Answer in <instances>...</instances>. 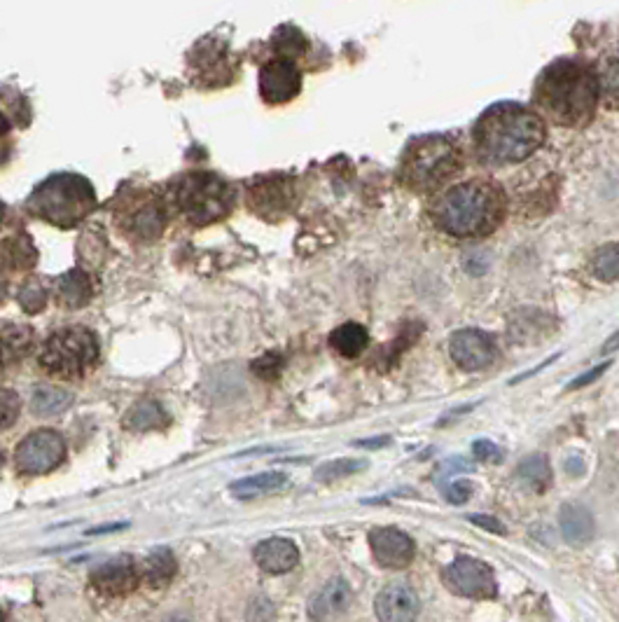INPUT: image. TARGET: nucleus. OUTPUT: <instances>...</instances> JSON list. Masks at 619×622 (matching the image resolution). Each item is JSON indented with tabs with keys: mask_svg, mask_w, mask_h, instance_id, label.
<instances>
[{
	"mask_svg": "<svg viewBox=\"0 0 619 622\" xmlns=\"http://www.w3.org/2000/svg\"><path fill=\"white\" fill-rule=\"evenodd\" d=\"M31 204L40 218L71 227L80 223L94 206V190L78 176H57L36 190Z\"/></svg>",
	"mask_w": 619,
	"mask_h": 622,
	"instance_id": "39448f33",
	"label": "nucleus"
},
{
	"mask_svg": "<svg viewBox=\"0 0 619 622\" xmlns=\"http://www.w3.org/2000/svg\"><path fill=\"white\" fill-rule=\"evenodd\" d=\"M517 480L524 487L542 494L549 487V482H552V468H549V461L545 459V456H540V454L528 456V459H524V461L519 463Z\"/></svg>",
	"mask_w": 619,
	"mask_h": 622,
	"instance_id": "b1692460",
	"label": "nucleus"
},
{
	"mask_svg": "<svg viewBox=\"0 0 619 622\" xmlns=\"http://www.w3.org/2000/svg\"><path fill=\"white\" fill-rule=\"evenodd\" d=\"M66 456V442L57 431L52 428H38L26 435L15 449V468L22 475H47L54 468H59V463Z\"/></svg>",
	"mask_w": 619,
	"mask_h": 622,
	"instance_id": "6e6552de",
	"label": "nucleus"
},
{
	"mask_svg": "<svg viewBox=\"0 0 619 622\" xmlns=\"http://www.w3.org/2000/svg\"><path fill=\"white\" fill-rule=\"evenodd\" d=\"M330 344L337 354H342L344 358H356L363 354L370 344V335L367 330L360 326V323H344L339 326L335 333L330 335Z\"/></svg>",
	"mask_w": 619,
	"mask_h": 622,
	"instance_id": "4be33fe9",
	"label": "nucleus"
},
{
	"mask_svg": "<svg viewBox=\"0 0 619 622\" xmlns=\"http://www.w3.org/2000/svg\"><path fill=\"white\" fill-rule=\"evenodd\" d=\"M19 410H22V403H19L17 393L10 389H0V431L15 424Z\"/></svg>",
	"mask_w": 619,
	"mask_h": 622,
	"instance_id": "7c9ffc66",
	"label": "nucleus"
},
{
	"mask_svg": "<svg viewBox=\"0 0 619 622\" xmlns=\"http://www.w3.org/2000/svg\"><path fill=\"white\" fill-rule=\"evenodd\" d=\"M370 548L379 566L384 569H405L412 564L416 545L405 531L381 527L370 531Z\"/></svg>",
	"mask_w": 619,
	"mask_h": 622,
	"instance_id": "ddd939ff",
	"label": "nucleus"
},
{
	"mask_svg": "<svg viewBox=\"0 0 619 622\" xmlns=\"http://www.w3.org/2000/svg\"><path fill=\"white\" fill-rule=\"evenodd\" d=\"M477 152L486 164H514L533 155L545 141L538 115L519 106H498L477 124Z\"/></svg>",
	"mask_w": 619,
	"mask_h": 622,
	"instance_id": "f257e3e1",
	"label": "nucleus"
},
{
	"mask_svg": "<svg viewBox=\"0 0 619 622\" xmlns=\"http://www.w3.org/2000/svg\"><path fill=\"white\" fill-rule=\"evenodd\" d=\"M73 403V396L57 386H38L33 391L31 410L40 414V417H52V414H61L68 405Z\"/></svg>",
	"mask_w": 619,
	"mask_h": 622,
	"instance_id": "393cba45",
	"label": "nucleus"
},
{
	"mask_svg": "<svg viewBox=\"0 0 619 622\" xmlns=\"http://www.w3.org/2000/svg\"><path fill=\"white\" fill-rule=\"evenodd\" d=\"M99 340L92 330L80 326L61 328L47 337L40 349V368L59 379H80L99 361Z\"/></svg>",
	"mask_w": 619,
	"mask_h": 622,
	"instance_id": "7ed1b4c3",
	"label": "nucleus"
},
{
	"mask_svg": "<svg viewBox=\"0 0 619 622\" xmlns=\"http://www.w3.org/2000/svg\"><path fill=\"white\" fill-rule=\"evenodd\" d=\"M449 351L454 363L465 372L486 370L496 358V347H493L491 337L479 333V330H458V333L451 335Z\"/></svg>",
	"mask_w": 619,
	"mask_h": 622,
	"instance_id": "9d476101",
	"label": "nucleus"
},
{
	"mask_svg": "<svg viewBox=\"0 0 619 622\" xmlns=\"http://www.w3.org/2000/svg\"><path fill=\"white\" fill-rule=\"evenodd\" d=\"M176 569H178V564H176V557L171 555V550L157 548L143 559L141 566H138V576H141L143 583H148L150 587L159 590V587L171 583L173 576H176Z\"/></svg>",
	"mask_w": 619,
	"mask_h": 622,
	"instance_id": "412c9836",
	"label": "nucleus"
},
{
	"mask_svg": "<svg viewBox=\"0 0 619 622\" xmlns=\"http://www.w3.org/2000/svg\"><path fill=\"white\" fill-rule=\"evenodd\" d=\"M17 300L22 304L26 314H38V311H43V307L47 304V290L40 286V281L31 279L24 283L22 290H19Z\"/></svg>",
	"mask_w": 619,
	"mask_h": 622,
	"instance_id": "c756f323",
	"label": "nucleus"
},
{
	"mask_svg": "<svg viewBox=\"0 0 619 622\" xmlns=\"http://www.w3.org/2000/svg\"><path fill=\"white\" fill-rule=\"evenodd\" d=\"M124 527H127V524L120 522V524H110V527H99V529L89 531V534H106V531H115V529H124Z\"/></svg>",
	"mask_w": 619,
	"mask_h": 622,
	"instance_id": "ea45409f",
	"label": "nucleus"
},
{
	"mask_svg": "<svg viewBox=\"0 0 619 622\" xmlns=\"http://www.w3.org/2000/svg\"><path fill=\"white\" fill-rule=\"evenodd\" d=\"M419 608V594L407 583H393L384 587L377 594V601H374L377 618L384 622H409L419 615Z\"/></svg>",
	"mask_w": 619,
	"mask_h": 622,
	"instance_id": "4468645a",
	"label": "nucleus"
},
{
	"mask_svg": "<svg viewBox=\"0 0 619 622\" xmlns=\"http://www.w3.org/2000/svg\"><path fill=\"white\" fill-rule=\"evenodd\" d=\"M470 494H472V485L468 480H458L454 482V485L447 487V501L454 503V506H461V503L468 501Z\"/></svg>",
	"mask_w": 619,
	"mask_h": 622,
	"instance_id": "72a5a7b5",
	"label": "nucleus"
},
{
	"mask_svg": "<svg viewBox=\"0 0 619 622\" xmlns=\"http://www.w3.org/2000/svg\"><path fill=\"white\" fill-rule=\"evenodd\" d=\"M253 372L257 377L262 379H276L278 375H281V358H278L276 354H267L262 358H257V361L253 363Z\"/></svg>",
	"mask_w": 619,
	"mask_h": 622,
	"instance_id": "2f4dec72",
	"label": "nucleus"
},
{
	"mask_svg": "<svg viewBox=\"0 0 619 622\" xmlns=\"http://www.w3.org/2000/svg\"><path fill=\"white\" fill-rule=\"evenodd\" d=\"M540 103L556 122H587V117L594 113L596 85L587 73H554L542 85Z\"/></svg>",
	"mask_w": 619,
	"mask_h": 622,
	"instance_id": "20e7f679",
	"label": "nucleus"
},
{
	"mask_svg": "<svg viewBox=\"0 0 619 622\" xmlns=\"http://www.w3.org/2000/svg\"><path fill=\"white\" fill-rule=\"evenodd\" d=\"M0 466H3V454H0Z\"/></svg>",
	"mask_w": 619,
	"mask_h": 622,
	"instance_id": "79ce46f5",
	"label": "nucleus"
},
{
	"mask_svg": "<svg viewBox=\"0 0 619 622\" xmlns=\"http://www.w3.org/2000/svg\"><path fill=\"white\" fill-rule=\"evenodd\" d=\"M120 223L131 237L141 241H152L162 234L166 213L157 199L152 197L131 199L129 206H124L120 211Z\"/></svg>",
	"mask_w": 619,
	"mask_h": 622,
	"instance_id": "9b49d317",
	"label": "nucleus"
},
{
	"mask_svg": "<svg viewBox=\"0 0 619 622\" xmlns=\"http://www.w3.org/2000/svg\"><path fill=\"white\" fill-rule=\"evenodd\" d=\"M285 482H288V478H285L283 473L271 471V473L250 475V478L236 480L232 482V487H229V492H232L234 496H239V499H255V496L276 492V489H281Z\"/></svg>",
	"mask_w": 619,
	"mask_h": 622,
	"instance_id": "5701e85b",
	"label": "nucleus"
},
{
	"mask_svg": "<svg viewBox=\"0 0 619 622\" xmlns=\"http://www.w3.org/2000/svg\"><path fill=\"white\" fill-rule=\"evenodd\" d=\"M470 522L479 524V527H484L486 531H493V534H505L503 522H498L496 517H489V515H475V517H470Z\"/></svg>",
	"mask_w": 619,
	"mask_h": 622,
	"instance_id": "c9c22d12",
	"label": "nucleus"
},
{
	"mask_svg": "<svg viewBox=\"0 0 619 622\" xmlns=\"http://www.w3.org/2000/svg\"><path fill=\"white\" fill-rule=\"evenodd\" d=\"M591 274L598 281H617L619 279V244H605L591 258Z\"/></svg>",
	"mask_w": 619,
	"mask_h": 622,
	"instance_id": "cd10ccee",
	"label": "nucleus"
},
{
	"mask_svg": "<svg viewBox=\"0 0 619 622\" xmlns=\"http://www.w3.org/2000/svg\"><path fill=\"white\" fill-rule=\"evenodd\" d=\"M365 468H367V461H363V459L328 461V463H323V466L316 471V480L332 482V480H339V478H349V475L365 471Z\"/></svg>",
	"mask_w": 619,
	"mask_h": 622,
	"instance_id": "c85d7f7f",
	"label": "nucleus"
},
{
	"mask_svg": "<svg viewBox=\"0 0 619 622\" xmlns=\"http://www.w3.org/2000/svg\"><path fill=\"white\" fill-rule=\"evenodd\" d=\"M299 89V75L288 64H271L262 71V94L271 103L292 99Z\"/></svg>",
	"mask_w": 619,
	"mask_h": 622,
	"instance_id": "6ab92c4d",
	"label": "nucleus"
},
{
	"mask_svg": "<svg viewBox=\"0 0 619 622\" xmlns=\"http://www.w3.org/2000/svg\"><path fill=\"white\" fill-rule=\"evenodd\" d=\"M36 347V333L29 326H10L0 328V368L17 365L24 361Z\"/></svg>",
	"mask_w": 619,
	"mask_h": 622,
	"instance_id": "f3484780",
	"label": "nucleus"
},
{
	"mask_svg": "<svg viewBox=\"0 0 619 622\" xmlns=\"http://www.w3.org/2000/svg\"><path fill=\"white\" fill-rule=\"evenodd\" d=\"M458 167L461 155L454 145L444 138H426L407 150L400 176L412 190H435L456 174Z\"/></svg>",
	"mask_w": 619,
	"mask_h": 622,
	"instance_id": "423d86ee",
	"label": "nucleus"
},
{
	"mask_svg": "<svg viewBox=\"0 0 619 622\" xmlns=\"http://www.w3.org/2000/svg\"><path fill=\"white\" fill-rule=\"evenodd\" d=\"M5 295H8V281H5L3 276H0V302L5 300Z\"/></svg>",
	"mask_w": 619,
	"mask_h": 622,
	"instance_id": "a19ab883",
	"label": "nucleus"
},
{
	"mask_svg": "<svg viewBox=\"0 0 619 622\" xmlns=\"http://www.w3.org/2000/svg\"><path fill=\"white\" fill-rule=\"evenodd\" d=\"M164 424L166 414L155 400H143V403L131 407V412L127 414V428H134V431H148V428H157Z\"/></svg>",
	"mask_w": 619,
	"mask_h": 622,
	"instance_id": "bb28decb",
	"label": "nucleus"
},
{
	"mask_svg": "<svg viewBox=\"0 0 619 622\" xmlns=\"http://www.w3.org/2000/svg\"><path fill=\"white\" fill-rule=\"evenodd\" d=\"M472 452H475L479 461H493V463H498L500 456H503V452H500L491 440H477L475 445H472Z\"/></svg>",
	"mask_w": 619,
	"mask_h": 622,
	"instance_id": "473e14b6",
	"label": "nucleus"
},
{
	"mask_svg": "<svg viewBox=\"0 0 619 622\" xmlns=\"http://www.w3.org/2000/svg\"><path fill=\"white\" fill-rule=\"evenodd\" d=\"M388 442H391V438L388 435H381L379 440H360L356 442V447H365V449H377V447H386Z\"/></svg>",
	"mask_w": 619,
	"mask_h": 622,
	"instance_id": "4c0bfd02",
	"label": "nucleus"
},
{
	"mask_svg": "<svg viewBox=\"0 0 619 622\" xmlns=\"http://www.w3.org/2000/svg\"><path fill=\"white\" fill-rule=\"evenodd\" d=\"M559 524H561V534L568 543L584 545L594 538V531H596L594 517H591L589 510L580 506V503H566V506L561 508Z\"/></svg>",
	"mask_w": 619,
	"mask_h": 622,
	"instance_id": "aec40b11",
	"label": "nucleus"
},
{
	"mask_svg": "<svg viewBox=\"0 0 619 622\" xmlns=\"http://www.w3.org/2000/svg\"><path fill=\"white\" fill-rule=\"evenodd\" d=\"M444 585L451 592L461 594L465 599H493L496 597V578L489 564L472 557H461L444 569Z\"/></svg>",
	"mask_w": 619,
	"mask_h": 622,
	"instance_id": "1a4fd4ad",
	"label": "nucleus"
},
{
	"mask_svg": "<svg viewBox=\"0 0 619 622\" xmlns=\"http://www.w3.org/2000/svg\"><path fill=\"white\" fill-rule=\"evenodd\" d=\"M351 587L344 578H332L330 583H325L321 590L314 594L309 604V615L314 620H328L335 615L344 613L351 606Z\"/></svg>",
	"mask_w": 619,
	"mask_h": 622,
	"instance_id": "2eb2a0df",
	"label": "nucleus"
},
{
	"mask_svg": "<svg viewBox=\"0 0 619 622\" xmlns=\"http://www.w3.org/2000/svg\"><path fill=\"white\" fill-rule=\"evenodd\" d=\"M0 618H3V615H0Z\"/></svg>",
	"mask_w": 619,
	"mask_h": 622,
	"instance_id": "37998d69",
	"label": "nucleus"
},
{
	"mask_svg": "<svg viewBox=\"0 0 619 622\" xmlns=\"http://www.w3.org/2000/svg\"><path fill=\"white\" fill-rule=\"evenodd\" d=\"M3 262L12 269H29L36 262V248L29 241V237L19 234L3 244Z\"/></svg>",
	"mask_w": 619,
	"mask_h": 622,
	"instance_id": "a878e982",
	"label": "nucleus"
},
{
	"mask_svg": "<svg viewBox=\"0 0 619 622\" xmlns=\"http://www.w3.org/2000/svg\"><path fill=\"white\" fill-rule=\"evenodd\" d=\"M619 349V330L617 333H612L608 340H605V344H603V354H612V351H617Z\"/></svg>",
	"mask_w": 619,
	"mask_h": 622,
	"instance_id": "58836bf2",
	"label": "nucleus"
},
{
	"mask_svg": "<svg viewBox=\"0 0 619 622\" xmlns=\"http://www.w3.org/2000/svg\"><path fill=\"white\" fill-rule=\"evenodd\" d=\"M503 218V197L491 183L454 185L433 204L435 225L454 237H482Z\"/></svg>",
	"mask_w": 619,
	"mask_h": 622,
	"instance_id": "f03ea898",
	"label": "nucleus"
},
{
	"mask_svg": "<svg viewBox=\"0 0 619 622\" xmlns=\"http://www.w3.org/2000/svg\"><path fill=\"white\" fill-rule=\"evenodd\" d=\"M610 365H612V363H601V365H596V368H591L589 372H584V375H580V377L573 379V382L568 384V391H577V389H582V386H587V384H591V382H596L598 377L605 375V372L610 370Z\"/></svg>",
	"mask_w": 619,
	"mask_h": 622,
	"instance_id": "f704fd0d",
	"label": "nucleus"
},
{
	"mask_svg": "<svg viewBox=\"0 0 619 622\" xmlns=\"http://www.w3.org/2000/svg\"><path fill=\"white\" fill-rule=\"evenodd\" d=\"M138 566L131 557L120 555L113 557L110 562H103L96 566L89 576V583L96 592L106 594V597H124L138 585Z\"/></svg>",
	"mask_w": 619,
	"mask_h": 622,
	"instance_id": "f8f14e48",
	"label": "nucleus"
},
{
	"mask_svg": "<svg viewBox=\"0 0 619 622\" xmlns=\"http://www.w3.org/2000/svg\"><path fill=\"white\" fill-rule=\"evenodd\" d=\"M255 562L267 573H288L299 562V550L288 538H267L255 548Z\"/></svg>",
	"mask_w": 619,
	"mask_h": 622,
	"instance_id": "dca6fc26",
	"label": "nucleus"
},
{
	"mask_svg": "<svg viewBox=\"0 0 619 622\" xmlns=\"http://www.w3.org/2000/svg\"><path fill=\"white\" fill-rule=\"evenodd\" d=\"M178 209L194 225H211L225 218L232 204L229 188L211 174L187 176L176 190Z\"/></svg>",
	"mask_w": 619,
	"mask_h": 622,
	"instance_id": "0eeeda50",
	"label": "nucleus"
},
{
	"mask_svg": "<svg viewBox=\"0 0 619 622\" xmlns=\"http://www.w3.org/2000/svg\"><path fill=\"white\" fill-rule=\"evenodd\" d=\"M92 293V276L82 272V269H73V272L59 276L54 281V297L66 309L87 307V302L92 300Z\"/></svg>",
	"mask_w": 619,
	"mask_h": 622,
	"instance_id": "a211bd4d",
	"label": "nucleus"
},
{
	"mask_svg": "<svg viewBox=\"0 0 619 622\" xmlns=\"http://www.w3.org/2000/svg\"><path fill=\"white\" fill-rule=\"evenodd\" d=\"M566 471L570 475H582L584 473V461L580 459V456H570V459L566 461Z\"/></svg>",
	"mask_w": 619,
	"mask_h": 622,
	"instance_id": "e433bc0d",
	"label": "nucleus"
}]
</instances>
